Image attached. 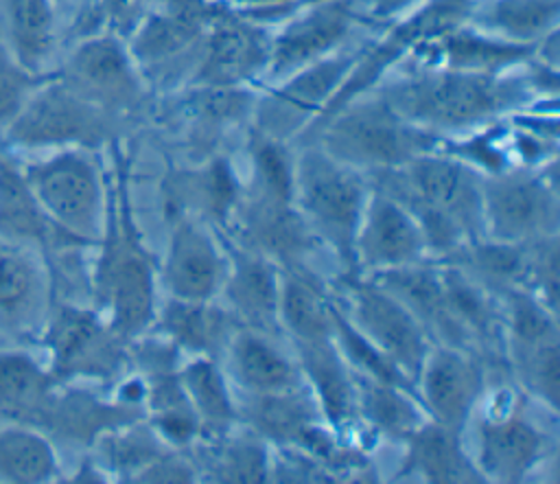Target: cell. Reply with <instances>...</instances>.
Returning <instances> with one entry per match:
<instances>
[{
  "label": "cell",
  "instance_id": "cell-33",
  "mask_svg": "<svg viewBox=\"0 0 560 484\" xmlns=\"http://www.w3.org/2000/svg\"><path fill=\"white\" fill-rule=\"evenodd\" d=\"M59 383L33 357L0 353V414L31 420Z\"/></svg>",
  "mask_w": 560,
  "mask_h": 484
},
{
  "label": "cell",
  "instance_id": "cell-18",
  "mask_svg": "<svg viewBox=\"0 0 560 484\" xmlns=\"http://www.w3.org/2000/svg\"><path fill=\"white\" fill-rule=\"evenodd\" d=\"M431 261L424 234L413 215L387 193L372 188L354 237L359 276Z\"/></svg>",
  "mask_w": 560,
  "mask_h": 484
},
{
  "label": "cell",
  "instance_id": "cell-38",
  "mask_svg": "<svg viewBox=\"0 0 560 484\" xmlns=\"http://www.w3.org/2000/svg\"><path fill=\"white\" fill-rule=\"evenodd\" d=\"M50 74H35L24 68L0 37V134L20 114L28 96Z\"/></svg>",
  "mask_w": 560,
  "mask_h": 484
},
{
  "label": "cell",
  "instance_id": "cell-21",
  "mask_svg": "<svg viewBox=\"0 0 560 484\" xmlns=\"http://www.w3.org/2000/svg\"><path fill=\"white\" fill-rule=\"evenodd\" d=\"M241 180L223 155H210L195 169H173L162 184L166 217L199 219L223 228L238 195Z\"/></svg>",
  "mask_w": 560,
  "mask_h": 484
},
{
  "label": "cell",
  "instance_id": "cell-35",
  "mask_svg": "<svg viewBox=\"0 0 560 484\" xmlns=\"http://www.w3.org/2000/svg\"><path fill=\"white\" fill-rule=\"evenodd\" d=\"M96 445L103 456L101 460L105 469L125 482H136L140 471H144L153 460L173 449L155 434V429L144 418L105 431L96 440Z\"/></svg>",
  "mask_w": 560,
  "mask_h": 484
},
{
  "label": "cell",
  "instance_id": "cell-4",
  "mask_svg": "<svg viewBox=\"0 0 560 484\" xmlns=\"http://www.w3.org/2000/svg\"><path fill=\"white\" fill-rule=\"evenodd\" d=\"M442 136L405 120L378 90H370L315 123L293 145L315 142L330 158L374 173L438 151Z\"/></svg>",
  "mask_w": 560,
  "mask_h": 484
},
{
  "label": "cell",
  "instance_id": "cell-16",
  "mask_svg": "<svg viewBox=\"0 0 560 484\" xmlns=\"http://www.w3.org/2000/svg\"><path fill=\"white\" fill-rule=\"evenodd\" d=\"M269 48L271 26L241 15L223 0V9L206 33L190 85L258 88L269 66Z\"/></svg>",
  "mask_w": 560,
  "mask_h": 484
},
{
  "label": "cell",
  "instance_id": "cell-24",
  "mask_svg": "<svg viewBox=\"0 0 560 484\" xmlns=\"http://www.w3.org/2000/svg\"><path fill=\"white\" fill-rule=\"evenodd\" d=\"M221 364L238 394H276L306 383L298 361L276 346V337L249 329L234 335Z\"/></svg>",
  "mask_w": 560,
  "mask_h": 484
},
{
  "label": "cell",
  "instance_id": "cell-8",
  "mask_svg": "<svg viewBox=\"0 0 560 484\" xmlns=\"http://www.w3.org/2000/svg\"><path fill=\"white\" fill-rule=\"evenodd\" d=\"M363 42H352L332 55L304 66L280 81L256 90L249 129L265 138L293 145L326 110Z\"/></svg>",
  "mask_w": 560,
  "mask_h": 484
},
{
  "label": "cell",
  "instance_id": "cell-20",
  "mask_svg": "<svg viewBox=\"0 0 560 484\" xmlns=\"http://www.w3.org/2000/svg\"><path fill=\"white\" fill-rule=\"evenodd\" d=\"M219 237L228 258V272L219 293L223 298L221 302L243 329L269 337L282 335L278 315L280 267L260 252L234 243L223 232Z\"/></svg>",
  "mask_w": 560,
  "mask_h": 484
},
{
  "label": "cell",
  "instance_id": "cell-30",
  "mask_svg": "<svg viewBox=\"0 0 560 484\" xmlns=\"http://www.w3.org/2000/svg\"><path fill=\"white\" fill-rule=\"evenodd\" d=\"M179 381L197 414L201 436H221L241 423L234 388L219 361L190 357L179 366Z\"/></svg>",
  "mask_w": 560,
  "mask_h": 484
},
{
  "label": "cell",
  "instance_id": "cell-28",
  "mask_svg": "<svg viewBox=\"0 0 560 484\" xmlns=\"http://www.w3.org/2000/svg\"><path fill=\"white\" fill-rule=\"evenodd\" d=\"M4 44L35 74H52L50 61L59 42V11L52 0H0Z\"/></svg>",
  "mask_w": 560,
  "mask_h": 484
},
{
  "label": "cell",
  "instance_id": "cell-17",
  "mask_svg": "<svg viewBox=\"0 0 560 484\" xmlns=\"http://www.w3.org/2000/svg\"><path fill=\"white\" fill-rule=\"evenodd\" d=\"M486 383L488 361L483 357L464 348L433 344L413 385L431 420L464 434L486 394Z\"/></svg>",
  "mask_w": 560,
  "mask_h": 484
},
{
  "label": "cell",
  "instance_id": "cell-23",
  "mask_svg": "<svg viewBox=\"0 0 560 484\" xmlns=\"http://www.w3.org/2000/svg\"><path fill=\"white\" fill-rule=\"evenodd\" d=\"M538 44H516L464 22L442 37L422 44L409 61L477 74H503L534 59Z\"/></svg>",
  "mask_w": 560,
  "mask_h": 484
},
{
  "label": "cell",
  "instance_id": "cell-27",
  "mask_svg": "<svg viewBox=\"0 0 560 484\" xmlns=\"http://www.w3.org/2000/svg\"><path fill=\"white\" fill-rule=\"evenodd\" d=\"M144 418V412L118 401L103 403L88 392H63L48 396L33 423L46 425L50 431L74 440V442H96L105 431L122 427L131 420Z\"/></svg>",
  "mask_w": 560,
  "mask_h": 484
},
{
  "label": "cell",
  "instance_id": "cell-3",
  "mask_svg": "<svg viewBox=\"0 0 560 484\" xmlns=\"http://www.w3.org/2000/svg\"><path fill=\"white\" fill-rule=\"evenodd\" d=\"M125 177L118 155L116 182L107 193L105 230L96 243L101 250L92 274V296L107 324L125 342H131L147 333L155 320L158 276L133 226Z\"/></svg>",
  "mask_w": 560,
  "mask_h": 484
},
{
  "label": "cell",
  "instance_id": "cell-1",
  "mask_svg": "<svg viewBox=\"0 0 560 484\" xmlns=\"http://www.w3.org/2000/svg\"><path fill=\"white\" fill-rule=\"evenodd\" d=\"M527 64L503 74H477L407 59L374 90L416 127L459 136L542 99Z\"/></svg>",
  "mask_w": 560,
  "mask_h": 484
},
{
  "label": "cell",
  "instance_id": "cell-36",
  "mask_svg": "<svg viewBox=\"0 0 560 484\" xmlns=\"http://www.w3.org/2000/svg\"><path fill=\"white\" fill-rule=\"evenodd\" d=\"M42 269L22 243L0 239V311L28 313L42 293Z\"/></svg>",
  "mask_w": 560,
  "mask_h": 484
},
{
  "label": "cell",
  "instance_id": "cell-14",
  "mask_svg": "<svg viewBox=\"0 0 560 484\" xmlns=\"http://www.w3.org/2000/svg\"><path fill=\"white\" fill-rule=\"evenodd\" d=\"M127 344L98 311L70 304L55 311L44 333V346L50 350L48 372L57 383L122 377L129 370Z\"/></svg>",
  "mask_w": 560,
  "mask_h": 484
},
{
  "label": "cell",
  "instance_id": "cell-37",
  "mask_svg": "<svg viewBox=\"0 0 560 484\" xmlns=\"http://www.w3.org/2000/svg\"><path fill=\"white\" fill-rule=\"evenodd\" d=\"M523 289L558 315V234L527 243Z\"/></svg>",
  "mask_w": 560,
  "mask_h": 484
},
{
  "label": "cell",
  "instance_id": "cell-34",
  "mask_svg": "<svg viewBox=\"0 0 560 484\" xmlns=\"http://www.w3.org/2000/svg\"><path fill=\"white\" fill-rule=\"evenodd\" d=\"M59 473L50 440L35 427L15 425L0 431V480L13 484H42Z\"/></svg>",
  "mask_w": 560,
  "mask_h": 484
},
{
  "label": "cell",
  "instance_id": "cell-39",
  "mask_svg": "<svg viewBox=\"0 0 560 484\" xmlns=\"http://www.w3.org/2000/svg\"><path fill=\"white\" fill-rule=\"evenodd\" d=\"M155 0H94L103 33L116 35L122 42L138 28Z\"/></svg>",
  "mask_w": 560,
  "mask_h": 484
},
{
  "label": "cell",
  "instance_id": "cell-9",
  "mask_svg": "<svg viewBox=\"0 0 560 484\" xmlns=\"http://www.w3.org/2000/svg\"><path fill=\"white\" fill-rule=\"evenodd\" d=\"M118 123V118L81 99L52 72L28 96L0 138L13 149H96L114 140Z\"/></svg>",
  "mask_w": 560,
  "mask_h": 484
},
{
  "label": "cell",
  "instance_id": "cell-25",
  "mask_svg": "<svg viewBox=\"0 0 560 484\" xmlns=\"http://www.w3.org/2000/svg\"><path fill=\"white\" fill-rule=\"evenodd\" d=\"M398 477H413L431 484L486 482L472 456L466 451L462 434L431 418L405 440V460Z\"/></svg>",
  "mask_w": 560,
  "mask_h": 484
},
{
  "label": "cell",
  "instance_id": "cell-31",
  "mask_svg": "<svg viewBox=\"0 0 560 484\" xmlns=\"http://www.w3.org/2000/svg\"><path fill=\"white\" fill-rule=\"evenodd\" d=\"M560 0H472L468 24L516 44H538L558 31Z\"/></svg>",
  "mask_w": 560,
  "mask_h": 484
},
{
  "label": "cell",
  "instance_id": "cell-7",
  "mask_svg": "<svg viewBox=\"0 0 560 484\" xmlns=\"http://www.w3.org/2000/svg\"><path fill=\"white\" fill-rule=\"evenodd\" d=\"M48 221L81 245H96L105 230L107 186L92 149H57L20 166Z\"/></svg>",
  "mask_w": 560,
  "mask_h": 484
},
{
  "label": "cell",
  "instance_id": "cell-5",
  "mask_svg": "<svg viewBox=\"0 0 560 484\" xmlns=\"http://www.w3.org/2000/svg\"><path fill=\"white\" fill-rule=\"evenodd\" d=\"M370 193L365 173L330 158L315 142L293 153V201L304 223L339 263V276H359L354 237Z\"/></svg>",
  "mask_w": 560,
  "mask_h": 484
},
{
  "label": "cell",
  "instance_id": "cell-41",
  "mask_svg": "<svg viewBox=\"0 0 560 484\" xmlns=\"http://www.w3.org/2000/svg\"><path fill=\"white\" fill-rule=\"evenodd\" d=\"M55 2V7H57V11H61V9H66L72 0H52Z\"/></svg>",
  "mask_w": 560,
  "mask_h": 484
},
{
  "label": "cell",
  "instance_id": "cell-11",
  "mask_svg": "<svg viewBox=\"0 0 560 484\" xmlns=\"http://www.w3.org/2000/svg\"><path fill=\"white\" fill-rule=\"evenodd\" d=\"M328 289L348 322L416 383L433 346L418 318L368 276H339Z\"/></svg>",
  "mask_w": 560,
  "mask_h": 484
},
{
  "label": "cell",
  "instance_id": "cell-6",
  "mask_svg": "<svg viewBox=\"0 0 560 484\" xmlns=\"http://www.w3.org/2000/svg\"><path fill=\"white\" fill-rule=\"evenodd\" d=\"M223 0H155L129 35L127 50L151 92L190 85L201 61L206 33Z\"/></svg>",
  "mask_w": 560,
  "mask_h": 484
},
{
  "label": "cell",
  "instance_id": "cell-2",
  "mask_svg": "<svg viewBox=\"0 0 560 484\" xmlns=\"http://www.w3.org/2000/svg\"><path fill=\"white\" fill-rule=\"evenodd\" d=\"M365 177L372 188L387 193L413 215L433 261H444L483 239L481 173L466 162L429 151Z\"/></svg>",
  "mask_w": 560,
  "mask_h": 484
},
{
  "label": "cell",
  "instance_id": "cell-29",
  "mask_svg": "<svg viewBox=\"0 0 560 484\" xmlns=\"http://www.w3.org/2000/svg\"><path fill=\"white\" fill-rule=\"evenodd\" d=\"M359 418L372 438L402 442L429 420L416 390L357 374Z\"/></svg>",
  "mask_w": 560,
  "mask_h": 484
},
{
  "label": "cell",
  "instance_id": "cell-12",
  "mask_svg": "<svg viewBox=\"0 0 560 484\" xmlns=\"http://www.w3.org/2000/svg\"><path fill=\"white\" fill-rule=\"evenodd\" d=\"M470 423H475L477 449L475 464L486 482L516 484L534 469L551 458L556 436L534 423L514 394L512 388L497 390L488 405H477Z\"/></svg>",
  "mask_w": 560,
  "mask_h": 484
},
{
  "label": "cell",
  "instance_id": "cell-15",
  "mask_svg": "<svg viewBox=\"0 0 560 484\" xmlns=\"http://www.w3.org/2000/svg\"><path fill=\"white\" fill-rule=\"evenodd\" d=\"M363 24L368 20L359 0H317L300 7L271 28L269 66L260 85L280 81L352 44L354 31Z\"/></svg>",
  "mask_w": 560,
  "mask_h": 484
},
{
  "label": "cell",
  "instance_id": "cell-19",
  "mask_svg": "<svg viewBox=\"0 0 560 484\" xmlns=\"http://www.w3.org/2000/svg\"><path fill=\"white\" fill-rule=\"evenodd\" d=\"M225 272L228 258L219 232L199 219H173L160 269L168 298L214 300L221 293Z\"/></svg>",
  "mask_w": 560,
  "mask_h": 484
},
{
  "label": "cell",
  "instance_id": "cell-13",
  "mask_svg": "<svg viewBox=\"0 0 560 484\" xmlns=\"http://www.w3.org/2000/svg\"><path fill=\"white\" fill-rule=\"evenodd\" d=\"M57 77L81 99L118 120L144 107L151 94L127 44L109 33L77 39Z\"/></svg>",
  "mask_w": 560,
  "mask_h": 484
},
{
  "label": "cell",
  "instance_id": "cell-26",
  "mask_svg": "<svg viewBox=\"0 0 560 484\" xmlns=\"http://www.w3.org/2000/svg\"><path fill=\"white\" fill-rule=\"evenodd\" d=\"M201 480L258 484L271 480L269 442L256 431L230 429L221 436H199L188 449Z\"/></svg>",
  "mask_w": 560,
  "mask_h": 484
},
{
  "label": "cell",
  "instance_id": "cell-42",
  "mask_svg": "<svg viewBox=\"0 0 560 484\" xmlns=\"http://www.w3.org/2000/svg\"><path fill=\"white\" fill-rule=\"evenodd\" d=\"M311 2H317V0H311ZM311 2H308V4H311Z\"/></svg>",
  "mask_w": 560,
  "mask_h": 484
},
{
  "label": "cell",
  "instance_id": "cell-40",
  "mask_svg": "<svg viewBox=\"0 0 560 484\" xmlns=\"http://www.w3.org/2000/svg\"><path fill=\"white\" fill-rule=\"evenodd\" d=\"M422 0H359V7L372 28H381L383 24L396 20L398 15L407 13Z\"/></svg>",
  "mask_w": 560,
  "mask_h": 484
},
{
  "label": "cell",
  "instance_id": "cell-32",
  "mask_svg": "<svg viewBox=\"0 0 560 484\" xmlns=\"http://www.w3.org/2000/svg\"><path fill=\"white\" fill-rule=\"evenodd\" d=\"M0 239L22 243V245L26 243L48 245L50 241H57L66 247L81 245L74 239L59 232L48 221L37 199L33 197L31 188L26 186L20 166L11 164L2 155H0Z\"/></svg>",
  "mask_w": 560,
  "mask_h": 484
},
{
  "label": "cell",
  "instance_id": "cell-22",
  "mask_svg": "<svg viewBox=\"0 0 560 484\" xmlns=\"http://www.w3.org/2000/svg\"><path fill=\"white\" fill-rule=\"evenodd\" d=\"M243 326L221 300L166 298L149 331L166 337L179 353L210 357L221 364L230 342Z\"/></svg>",
  "mask_w": 560,
  "mask_h": 484
},
{
  "label": "cell",
  "instance_id": "cell-10",
  "mask_svg": "<svg viewBox=\"0 0 560 484\" xmlns=\"http://www.w3.org/2000/svg\"><path fill=\"white\" fill-rule=\"evenodd\" d=\"M481 206L486 239L525 245L558 234L556 160L538 169L512 166L481 175Z\"/></svg>",
  "mask_w": 560,
  "mask_h": 484
}]
</instances>
